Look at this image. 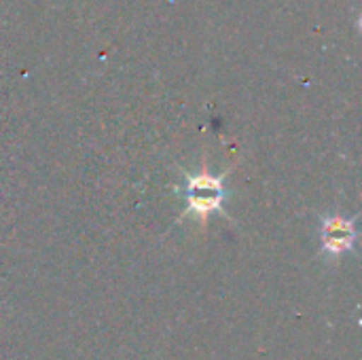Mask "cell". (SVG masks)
Masks as SVG:
<instances>
[{"label":"cell","instance_id":"obj_1","mask_svg":"<svg viewBox=\"0 0 362 360\" xmlns=\"http://www.w3.org/2000/svg\"><path fill=\"white\" fill-rule=\"evenodd\" d=\"M225 178H227V172L218 176L206 170L195 172V174L185 172V187H182V195L187 199L185 216H197L202 223H206L210 214L223 212V204L227 197Z\"/></svg>","mask_w":362,"mask_h":360},{"label":"cell","instance_id":"obj_2","mask_svg":"<svg viewBox=\"0 0 362 360\" xmlns=\"http://www.w3.org/2000/svg\"><path fill=\"white\" fill-rule=\"evenodd\" d=\"M320 255L325 259H339L346 252H352L356 246V225L354 219H344L337 214L322 216L320 227Z\"/></svg>","mask_w":362,"mask_h":360}]
</instances>
